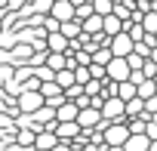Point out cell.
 I'll return each mask as SVG.
<instances>
[{"mask_svg":"<svg viewBox=\"0 0 157 151\" xmlns=\"http://www.w3.org/2000/svg\"><path fill=\"white\" fill-rule=\"evenodd\" d=\"M126 136H129V126H126V120H111V123L102 130V139H105V145H123V142H126Z\"/></svg>","mask_w":157,"mask_h":151,"instance_id":"cell-1","label":"cell"},{"mask_svg":"<svg viewBox=\"0 0 157 151\" xmlns=\"http://www.w3.org/2000/svg\"><path fill=\"white\" fill-rule=\"evenodd\" d=\"M129 62L123 59V56H111V62L105 65V74H108V80H114V83H120V80H129Z\"/></svg>","mask_w":157,"mask_h":151,"instance_id":"cell-2","label":"cell"},{"mask_svg":"<svg viewBox=\"0 0 157 151\" xmlns=\"http://www.w3.org/2000/svg\"><path fill=\"white\" fill-rule=\"evenodd\" d=\"M40 105H43V96H40V90H22V93L16 96V108H19V111H25V114L37 111Z\"/></svg>","mask_w":157,"mask_h":151,"instance_id":"cell-3","label":"cell"},{"mask_svg":"<svg viewBox=\"0 0 157 151\" xmlns=\"http://www.w3.org/2000/svg\"><path fill=\"white\" fill-rule=\"evenodd\" d=\"M102 117H108V120H126V114H123V99L120 96H105V102H102Z\"/></svg>","mask_w":157,"mask_h":151,"instance_id":"cell-4","label":"cell"},{"mask_svg":"<svg viewBox=\"0 0 157 151\" xmlns=\"http://www.w3.org/2000/svg\"><path fill=\"white\" fill-rule=\"evenodd\" d=\"M31 56H34V46L28 43V40H19L13 49H10V65L16 68V65H31Z\"/></svg>","mask_w":157,"mask_h":151,"instance_id":"cell-5","label":"cell"},{"mask_svg":"<svg viewBox=\"0 0 157 151\" xmlns=\"http://www.w3.org/2000/svg\"><path fill=\"white\" fill-rule=\"evenodd\" d=\"M74 120L80 123V130H93V126H99L102 111H99V108H93V105H86V108H80V111H77V117H74Z\"/></svg>","mask_w":157,"mask_h":151,"instance_id":"cell-6","label":"cell"},{"mask_svg":"<svg viewBox=\"0 0 157 151\" xmlns=\"http://www.w3.org/2000/svg\"><path fill=\"white\" fill-rule=\"evenodd\" d=\"M62 142H74L77 136H80V123L77 120H56V130H52Z\"/></svg>","mask_w":157,"mask_h":151,"instance_id":"cell-7","label":"cell"},{"mask_svg":"<svg viewBox=\"0 0 157 151\" xmlns=\"http://www.w3.org/2000/svg\"><path fill=\"white\" fill-rule=\"evenodd\" d=\"M108 46H111V52H114V56H126V52L132 49V37H129L126 31H117V34H111Z\"/></svg>","mask_w":157,"mask_h":151,"instance_id":"cell-8","label":"cell"},{"mask_svg":"<svg viewBox=\"0 0 157 151\" xmlns=\"http://www.w3.org/2000/svg\"><path fill=\"white\" fill-rule=\"evenodd\" d=\"M148 145H151V139L145 133H129L123 142V151H148Z\"/></svg>","mask_w":157,"mask_h":151,"instance_id":"cell-9","label":"cell"},{"mask_svg":"<svg viewBox=\"0 0 157 151\" xmlns=\"http://www.w3.org/2000/svg\"><path fill=\"white\" fill-rule=\"evenodd\" d=\"M46 49L49 52H68V37L62 31H49L46 34Z\"/></svg>","mask_w":157,"mask_h":151,"instance_id":"cell-10","label":"cell"},{"mask_svg":"<svg viewBox=\"0 0 157 151\" xmlns=\"http://www.w3.org/2000/svg\"><path fill=\"white\" fill-rule=\"evenodd\" d=\"M123 25H126V19H120V16H114V13H108V16H102V31L111 37V34H117V31H123Z\"/></svg>","mask_w":157,"mask_h":151,"instance_id":"cell-11","label":"cell"},{"mask_svg":"<svg viewBox=\"0 0 157 151\" xmlns=\"http://www.w3.org/2000/svg\"><path fill=\"white\" fill-rule=\"evenodd\" d=\"M56 142H59V136H56L52 130H40V133L34 136V148H43V151H49Z\"/></svg>","mask_w":157,"mask_h":151,"instance_id":"cell-12","label":"cell"},{"mask_svg":"<svg viewBox=\"0 0 157 151\" xmlns=\"http://www.w3.org/2000/svg\"><path fill=\"white\" fill-rule=\"evenodd\" d=\"M59 31H62L68 40H74V37H80V34H83V25L77 22V19H65V22L59 25Z\"/></svg>","mask_w":157,"mask_h":151,"instance_id":"cell-13","label":"cell"},{"mask_svg":"<svg viewBox=\"0 0 157 151\" xmlns=\"http://www.w3.org/2000/svg\"><path fill=\"white\" fill-rule=\"evenodd\" d=\"M154 93H157V80H154V77H145V80L136 83V96L148 99V96H154Z\"/></svg>","mask_w":157,"mask_h":151,"instance_id":"cell-14","label":"cell"},{"mask_svg":"<svg viewBox=\"0 0 157 151\" xmlns=\"http://www.w3.org/2000/svg\"><path fill=\"white\" fill-rule=\"evenodd\" d=\"M43 65H49L52 71H59V68L68 65V56H65V52H46V62H43Z\"/></svg>","mask_w":157,"mask_h":151,"instance_id":"cell-15","label":"cell"},{"mask_svg":"<svg viewBox=\"0 0 157 151\" xmlns=\"http://www.w3.org/2000/svg\"><path fill=\"white\" fill-rule=\"evenodd\" d=\"M114 96H120L123 102H126V99H132V96H136V83H132V80H120V83H117V90H114Z\"/></svg>","mask_w":157,"mask_h":151,"instance_id":"cell-16","label":"cell"},{"mask_svg":"<svg viewBox=\"0 0 157 151\" xmlns=\"http://www.w3.org/2000/svg\"><path fill=\"white\" fill-rule=\"evenodd\" d=\"M90 3H93V13H99V16H108L114 10V0H90Z\"/></svg>","mask_w":157,"mask_h":151,"instance_id":"cell-17","label":"cell"},{"mask_svg":"<svg viewBox=\"0 0 157 151\" xmlns=\"http://www.w3.org/2000/svg\"><path fill=\"white\" fill-rule=\"evenodd\" d=\"M28 10H31V13H40V16H46V13L52 10V0H31V3H28Z\"/></svg>","mask_w":157,"mask_h":151,"instance_id":"cell-18","label":"cell"},{"mask_svg":"<svg viewBox=\"0 0 157 151\" xmlns=\"http://www.w3.org/2000/svg\"><path fill=\"white\" fill-rule=\"evenodd\" d=\"M34 74H37L40 80H52V77H56V71H52L49 65H37V68H34Z\"/></svg>","mask_w":157,"mask_h":151,"instance_id":"cell-19","label":"cell"},{"mask_svg":"<svg viewBox=\"0 0 157 151\" xmlns=\"http://www.w3.org/2000/svg\"><path fill=\"white\" fill-rule=\"evenodd\" d=\"M142 74H145V77H157V62H151V59H145L142 62V68H139Z\"/></svg>","mask_w":157,"mask_h":151,"instance_id":"cell-20","label":"cell"},{"mask_svg":"<svg viewBox=\"0 0 157 151\" xmlns=\"http://www.w3.org/2000/svg\"><path fill=\"white\" fill-rule=\"evenodd\" d=\"M145 136H148V139H157V120H151V117H148V126H145Z\"/></svg>","mask_w":157,"mask_h":151,"instance_id":"cell-21","label":"cell"},{"mask_svg":"<svg viewBox=\"0 0 157 151\" xmlns=\"http://www.w3.org/2000/svg\"><path fill=\"white\" fill-rule=\"evenodd\" d=\"M145 111H148V114H154V111H157V93L145 99Z\"/></svg>","mask_w":157,"mask_h":151,"instance_id":"cell-22","label":"cell"},{"mask_svg":"<svg viewBox=\"0 0 157 151\" xmlns=\"http://www.w3.org/2000/svg\"><path fill=\"white\" fill-rule=\"evenodd\" d=\"M148 59H151V62H157V46H151V49H148Z\"/></svg>","mask_w":157,"mask_h":151,"instance_id":"cell-23","label":"cell"},{"mask_svg":"<svg viewBox=\"0 0 157 151\" xmlns=\"http://www.w3.org/2000/svg\"><path fill=\"white\" fill-rule=\"evenodd\" d=\"M71 151H83V145H77V142H71Z\"/></svg>","mask_w":157,"mask_h":151,"instance_id":"cell-24","label":"cell"},{"mask_svg":"<svg viewBox=\"0 0 157 151\" xmlns=\"http://www.w3.org/2000/svg\"><path fill=\"white\" fill-rule=\"evenodd\" d=\"M148 151H157V139H151V145H148Z\"/></svg>","mask_w":157,"mask_h":151,"instance_id":"cell-25","label":"cell"},{"mask_svg":"<svg viewBox=\"0 0 157 151\" xmlns=\"http://www.w3.org/2000/svg\"><path fill=\"white\" fill-rule=\"evenodd\" d=\"M71 3H74V6H77V3H83V0H71Z\"/></svg>","mask_w":157,"mask_h":151,"instance_id":"cell-26","label":"cell"},{"mask_svg":"<svg viewBox=\"0 0 157 151\" xmlns=\"http://www.w3.org/2000/svg\"><path fill=\"white\" fill-rule=\"evenodd\" d=\"M114 3H117V0H114Z\"/></svg>","mask_w":157,"mask_h":151,"instance_id":"cell-27","label":"cell"}]
</instances>
